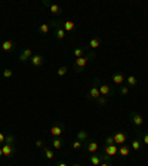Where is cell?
<instances>
[{
    "mask_svg": "<svg viewBox=\"0 0 148 166\" xmlns=\"http://www.w3.org/2000/svg\"><path fill=\"white\" fill-rule=\"evenodd\" d=\"M92 58H95V52H90V54H86L82 58H77V59H74V70H76L77 73H82L83 71V67H86V64H88Z\"/></svg>",
    "mask_w": 148,
    "mask_h": 166,
    "instance_id": "cell-1",
    "label": "cell"
},
{
    "mask_svg": "<svg viewBox=\"0 0 148 166\" xmlns=\"http://www.w3.org/2000/svg\"><path fill=\"white\" fill-rule=\"evenodd\" d=\"M99 79H95L93 80V85H92V87H90V91H89V98L90 99H98L101 96V94H99Z\"/></svg>",
    "mask_w": 148,
    "mask_h": 166,
    "instance_id": "cell-2",
    "label": "cell"
},
{
    "mask_svg": "<svg viewBox=\"0 0 148 166\" xmlns=\"http://www.w3.org/2000/svg\"><path fill=\"white\" fill-rule=\"evenodd\" d=\"M99 94H101V96L108 98V96H113L114 91H113V87H111V86H108L105 83H101L99 85Z\"/></svg>",
    "mask_w": 148,
    "mask_h": 166,
    "instance_id": "cell-3",
    "label": "cell"
},
{
    "mask_svg": "<svg viewBox=\"0 0 148 166\" xmlns=\"http://www.w3.org/2000/svg\"><path fill=\"white\" fill-rule=\"evenodd\" d=\"M113 136H114V144L116 145H125V143L127 141L126 134H123V132H114Z\"/></svg>",
    "mask_w": 148,
    "mask_h": 166,
    "instance_id": "cell-4",
    "label": "cell"
},
{
    "mask_svg": "<svg viewBox=\"0 0 148 166\" xmlns=\"http://www.w3.org/2000/svg\"><path fill=\"white\" fill-rule=\"evenodd\" d=\"M130 122L135 125V126H142L144 125V117L138 113H130Z\"/></svg>",
    "mask_w": 148,
    "mask_h": 166,
    "instance_id": "cell-5",
    "label": "cell"
},
{
    "mask_svg": "<svg viewBox=\"0 0 148 166\" xmlns=\"http://www.w3.org/2000/svg\"><path fill=\"white\" fill-rule=\"evenodd\" d=\"M64 132V125H55L51 127V135L55 136V138H59Z\"/></svg>",
    "mask_w": 148,
    "mask_h": 166,
    "instance_id": "cell-6",
    "label": "cell"
},
{
    "mask_svg": "<svg viewBox=\"0 0 148 166\" xmlns=\"http://www.w3.org/2000/svg\"><path fill=\"white\" fill-rule=\"evenodd\" d=\"M117 153H119V147H117L116 144H113V145H105V154H107L108 157L116 156Z\"/></svg>",
    "mask_w": 148,
    "mask_h": 166,
    "instance_id": "cell-7",
    "label": "cell"
},
{
    "mask_svg": "<svg viewBox=\"0 0 148 166\" xmlns=\"http://www.w3.org/2000/svg\"><path fill=\"white\" fill-rule=\"evenodd\" d=\"M2 150H3V156L5 157H10L12 154H14V151H15V147L10 145V144H3Z\"/></svg>",
    "mask_w": 148,
    "mask_h": 166,
    "instance_id": "cell-8",
    "label": "cell"
},
{
    "mask_svg": "<svg viewBox=\"0 0 148 166\" xmlns=\"http://www.w3.org/2000/svg\"><path fill=\"white\" fill-rule=\"evenodd\" d=\"M84 54H88V48H86V46H80V48L73 50V55H74V58H76V59L84 56Z\"/></svg>",
    "mask_w": 148,
    "mask_h": 166,
    "instance_id": "cell-9",
    "label": "cell"
},
{
    "mask_svg": "<svg viewBox=\"0 0 148 166\" xmlns=\"http://www.w3.org/2000/svg\"><path fill=\"white\" fill-rule=\"evenodd\" d=\"M31 56H33L31 49L27 48V49H24L22 52H21V55H19V61H21V62H25L27 59H31Z\"/></svg>",
    "mask_w": 148,
    "mask_h": 166,
    "instance_id": "cell-10",
    "label": "cell"
},
{
    "mask_svg": "<svg viewBox=\"0 0 148 166\" xmlns=\"http://www.w3.org/2000/svg\"><path fill=\"white\" fill-rule=\"evenodd\" d=\"M45 5L49 6V9H51V12H52L53 15H59L61 12H62V9H61L59 5H53V3H49V2H45Z\"/></svg>",
    "mask_w": 148,
    "mask_h": 166,
    "instance_id": "cell-11",
    "label": "cell"
},
{
    "mask_svg": "<svg viewBox=\"0 0 148 166\" xmlns=\"http://www.w3.org/2000/svg\"><path fill=\"white\" fill-rule=\"evenodd\" d=\"M15 48V42L14 40H5L2 43V50L3 52H9V50H12Z\"/></svg>",
    "mask_w": 148,
    "mask_h": 166,
    "instance_id": "cell-12",
    "label": "cell"
},
{
    "mask_svg": "<svg viewBox=\"0 0 148 166\" xmlns=\"http://www.w3.org/2000/svg\"><path fill=\"white\" fill-rule=\"evenodd\" d=\"M86 150H88V153H90V154L98 153V143L96 141H89L88 145H86Z\"/></svg>",
    "mask_w": 148,
    "mask_h": 166,
    "instance_id": "cell-13",
    "label": "cell"
},
{
    "mask_svg": "<svg viewBox=\"0 0 148 166\" xmlns=\"http://www.w3.org/2000/svg\"><path fill=\"white\" fill-rule=\"evenodd\" d=\"M30 61H31V64H33L34 67H40L42 64H43V56L42 55H33Z\"/></svg>",
    "mask_w": 148,
    "mask_h": 166,
    "instance_id": "cell-14",
    "label": "cell"
},
{
    "mask_svg": "<svg viewBox=\"0 0 148 166\" xmlns=\"http://www.w3.org/2000/svg\"><path fill=\"white\" fill-rule=\"evenodd\" d=\"M123 82H125V76H123L121 73H114V74H113V83L121 86Z\"/></svg>",
    "mask_w": 148,
    "mask_h": 166,
    "instance_id": "cell-15",
    "label": "cell"
},
{
    "mask_svg": "<svg viewBox=\"0 0 148 166\" xmlns=\"http://www.w3.org/2000/svg\"><path fill=\"white\" fill-rule=\"evenodd\" d=\"M129 153H130V148H129L126 144L119 147V154H120V156H123V157H127V156H129Z\"/></svg>",
    "mask_w": 148,
    "mask_h": 166,
    "instance_id": "cell-16",
    "label": "cell"
},
{
    "mask_svg": "<svg viewBox=\"0 0 148 166\" xmlns=\"http://www.w3.org/2000/svg\"><path fill=\"white\" fill-rule=\"evenodd\" d=\"M62 28L65 31H74V30H76V24H74L73 21H65L62 24Z\"/></svg>",
    "mask_w": 148,
    "mask_h": 166,
    "instance_id": "cell-17",
    "label": "cell"
},
{
    "mask_svg": "<svg viewBox=\"0 0 148 166\" xmlns=\"http://www.w3.org/2000/svg\"><path fill=\"white\" fill-rule=\"evenodd\" d=\"M90 163H92L93 166H99V165L102 163V159L98 156V154H90Z\"/></svg>",
    "mask_w": 148,
    "mask_h": 166,
    "instance_id": "cell-18",
    "label": "cell"
},
{
    "mask_svg": "<svg viewBox=\"0 0 148 166\" xmlns=\"http://www.w3.org/2000/svg\"><path fill=\"white\" fill-rule=\"evenodd\" d=\"M88 136H89V134L86 132V131H79V132H77V141L84 143L86 139H88Z\"/></svg>",
    "mask_w": 148,
    "mask_h": 166,
    "instance_id": "cell-19",
    "label": "cell"
},
{
    "mask_svg": "<svg viewBox=\"0 0 148 166\" xmlns=\"http://www.w3.org/2000/svg\"><path fill=\"white\" fill-rule=\"evenodd\" d=\"M39 31L42 34H47L49 31H51V25H49V24H40L39 25Z\"/></svg>",
    "mask_w": 148,
    "mask_h": 166,
    "instance_id": "cell-20",
    "label": "cell"
},
{
    "mask_svg": "<svg viewBox=\"0 0 148 166\" xmlns=\"http://www.w3.org/2000/svg\"><path fill=\"white\" fill-rule=\"evenodd\" d=\"M43 151H45V156H46V159H47V160H52V159L55 157V154H53V151H52L51 148H47V147H45V148H43Z\"/></svg>",
    "mask_w": 148,
    "mask_h": 166,
    "instance_id": "cell-21",
    "label": "cell"
},
{
    "mask_svg": "<svg viewBox=\"0 0 148 166\" xmlns=\"http://www.w3.org/2000/svg\"><path fill=\"white\" fill-rule=\"evenodd\" d=\"M99 45H101V40L99 39H92L90 42H89V48H92V49H96V48H99Z\"/></svg>",
    "mask_w": 148,
    "mask_h": 166,
    "instance_id": "cell-22",
    "label": "cell"
},
{
    "mask_svg": "<svg viewBox=\"0 0 148 166\" xmlns=\"http://www.w3.org/2000/svg\"><path fill=\"white\" fill-rule=\"evenodd\" d=\"M62 144H64V143L61 141L59 138H55L53 141H52V147H53V148H56V150H59V148H62Z\"/></svg>",
    "mask_w": 148,
    "mask_h": 166,
    "instance_id": "cell-23",
    "label": "cell"
},
{
    "mask_svg": "<svg viewBox=\"0 0 148 166\" xmlns=\"http://www.w3.org/2000/svg\"><path fill=\"white\" fill-rule=\"evenodd\" d=\"M132 148L135 151H139L141 150V141H139V139H133V141H132Z\"/></svg>",
    "mask_w": 148,
    "mask_h": 166,
    "instance_id": "cell-24",
    "label": "cell"
},
{
    "mask_svg": "<svg viewBox=\"0 0 148 166\" xmlns=\"http://www.w3.org/2000/svg\"><path fill=\"white\" fill-rule=\"evenodd\" d=\"M5 144H10V145H14V144H15V136H14V135H6Z\"/></svg>",
    "mask_w": 148,
    "mask_h": 166,
    "instance_id": "cell-25",
    "label": "cell"
},
{
    "mask_svg": "<svg viewBox=\"0 0 148 166\" xmlns=\"http://www.w3.org/2000/svg\"><path fill=\"white\" fill-rule=\"evenodd\" d=\"M82 147H83V143L77 141V139H76V141H74L73 144H71V148H73V150H80Z\"/></svg>",
    "mask_w": 148,
    "mask_h": 166,
    "instance_id": "cell-26",
    "label": "cell"
},
{
    "mask_svg": "<svg viewBox=\"0 0 148 166\" xmlns=\"http://www.w3.org/2000/svg\"><path fill=\"white\" fill-rule=\"evenodd\" d=\"M126 82H127L129 86H136V79H135L133 76H129V77L126 79Z\"/></svg>",
    "mask_w": 148,
    "mask_h": 166,
    "instance_id": "cell-27",
    "label": "cell"
},
{
    "mask_svg": "<svg viewBox=\"0 0 148 166\" xmlns=\"http://www.w3.org/2000/svg\"><path fill=\"white\" fill-rule=\"evenodd\" d=\"M67 71H68V67H65V65H64V67H59L56 73H58V76H65V74H67Z\"/></svg>",
    "mask_w": 148,
    "mask_h": 166,
    "instance_id": "cell-28",
    "label": "cell"
},
{
    "mask_svg": "<svg viewBox=\"0 0 148 166\" xmlns=\"http://www.w3.org/2000/svg\"><path fill=\"white\" fill-rule=\"evenodd\" d=\"M114 144V136L113 135H108L105 138V145H113Z\"/></svg>",
    "mask_w": 148,
    "mask_h": 166,
    "instance_id": "cell-29",
    "label": "cell"
},
{
    "mask_svg": "<svg viewBox=\"0 0 148 166\" xmlns=\"http://www.w3.org/2000/svg\"><path fill=\"white\" fill-rule=\"evenodd\" d=\"M119 92L121 94V95H127L129 94V89H127V86H120V89H119Z\"/></svg>",
    "mask_w": 148,
    "mask_h": 166,
    "instance_id": "cell-30",
    "label": "cell"
},
{
    "mask_svg": "<svg viewBox=\"0 0 148 166\" xmlns=\"http://www.w3.org/2000/svg\"><path fill=\"white\" fill-rule=\"evenodd\" d=\"M12 74H14V73H12V70L6 68V70L3 71V77H5V79H9V77H12Z\"/></svg>",
    "mask_w": 148,
    "mask_h": 166,
    "instance_id": "cell-31",
    "label": "cell"
},
{
    "mask_svg": "<svg viewBox=\"0 0 148 166\" xmlns=\"http://www.w3.org/2000/svg\"><path fill=\"white\" fill-rule=\"evenodd\" d=\"M96 101H98V104H99V105H105L107 104V98L105 96H99Z\"/></svg>",
    "mask_w": 148,
    "mask_h": 166,
    "instance_id": "cell-32",
    "label": "cell"
},
{
    "mask_svg": "<svg viewBox=\"0 0 148 166\" xmlns=\"http://www.w3.org/2000/svg\"><path fill=\"white\" fill-rule=\"evenodd\" d=\"M5 139H6V135H5V134H2V132H0V145H3V143H5Z\"/></svg>",
    "mask_w": 148,
    "mask_h": 166,
    "instance_id": "cell-33",
    "label": "cell"
},
{
    "mask_svg": "<svg viewBox=\"0 0 148 166\" xmlns=\"http://www.w3.org/2000/svg\"><path fill=\"white\" fill-rule=\"evenodd\" d=\"M36 147L37 148H42L43 147V141H42V139H37V141H36Z\"/></svg>",
    "mask_w": 148,
    "mask_h": 166,
    "instance_id": "cell-34",
    "label": "cell"
},
{
    "mask_svg": "<svg viewBox=\"0 0 148 166\" xmlns=\"http://www.w3.org/2000/svg\"><path fill=\"white\" fill-rule=\"evenodd\" d=\"M142 143L148 145V134H144V135H142Z\"/></svg>",
    "mask_w": 148,
    "mask_h": 166,
    "instance_id": "cell-35",
    "label": "cell"
},
{
    "mask_svg": "<svg viewBox=\"0 0 148 166\" xmlns=\"http://www.w3.org/2000/svg\"><path fill=\"white\" fill-rule=\"evenodd\" d=\"M99 166H113V165H111L110 162H104V163H101Z\"/></svg>",
    "mask_w": 148,
    "mask_h": 166,
    "instance_id": "cell-36",
    "label": "cell"
},
{
    "mask_svg": "<svg viewBox=\"0 0 148 166\" xmlns=\"http://www.w3.org/2000/svg\"><path fill=\"white\" fill-rule=\"evenodd\" d=\"M3 156V150H2V147H0V157Z\"/></svg>",
    "mask_w": 148,
    "mask_h": 166,
    "instance_id": "cell-37",
    "label": "cell"
},
{
    "mask_svg": "<svg viewBox=\"0 0 148 166\" xmlns=\"http://www.w3.org/2000/svg\"><path fill=\"white\" fill-rule=\"evenodd\" d=\"M58 166H68V165H67V163H59Z\"/></svg>",
    "mask_w": 148,
    "mask_h": 166,
    "instance_id": "cell-38",
    "label": "cell"
},
{
    "mask_svg": "<svg viewBox=\"0 0 148 166\" xmlns=\"http://www.w3.org/2000/svg\"><path fill=\"white\" fill-rule=\"evenodd\" d=\"M73 166H82V165H79V163H74Z\"/></svg>",
    "mask_w": 148,
    "mask_h": 166,
    "instance_id": "cell-39",
    "label": "cell"
}]
</instances>
